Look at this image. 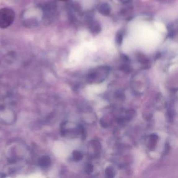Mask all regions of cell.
Segmentation results:
<instances>
[{"instance_id": "obj_1", "label": "cell", "mask_w": 178, "mask_h": 178, "mask_svg": "<svg viewBox=\"0 0 178 178\" xmlns=\"http://www.w3.org/2000/svg\"><path fill=\"white\" fill-rule=\"evenodd\" d=\"M15 17V12L12 9H0V28L5 29L10 26L13 23Z\"/></svg>"}, {"instance_id": "obj_2", "label": "cell", "mask_w": 178, "mask_h": 178, "mask_svg": "<svg viewBox=\"0 0 178 178\" xmlns=\"http://www.w3.org/2000/svg\"><path fill=\"white\" fill-rule=\"evenodd\" d=\"M158 139L157 135L155 134H152L149 136V148L151 150H153L156 146L157 142Z\"/></svg>"}, {"instance_id": "obj_3", "label": "cell", "mask_w": 178, "mask_h": 178, "mask_svg": "<svg viewBox=\"0 0 178 178\" xmlns=\"http://www.w3.org/2000/svg\"><path fill=\"white\" fill-rule=\"evenodd\" d=\"M99 11L102 15H109L110 12V7L107 4H103L99 7Z\"/></svg>"}, {"instance_id": "obj_4", "label": "cell", "mask_w": 178, "mask_h": 178, "mask_svg": "<svg viewBox=\"0 0 178 178\" xmlns=\"http://www.w3.org/2000/svg\"><path fill=\"white\" fill-rule=\"evenodd\" d=\"M39 162L40 165H41V166L46 167L48 165H50V159L48 157H43L41 159V160H40Z\"/></svg>"}, {"instance_id": "obj_5", "label": "cell", "mask_w": 178, "mask_h": 178, "mask_svg": "<svg viewBox=\"0 0 178 178\" xmlns=\"http://www.w3.org/2000/svg\"><path fill=\"white\" fill-rule=\"evenodd\" d=\"M100 26L98 23H93L91 27V30L93 33H99Z\"/></svg>"}, {"instance_id": "obj_6", "label": "cell", "mask_w": 178, "mask_h": 178, "mask_svg": "<svg viewBox=\"0 0 178 178\" xmlns=\"http://www.w3.org/2000/svg\"><path fill=\"white\" fill-rule=\"evenodd\" d=\"M73 157L74 160L76 162H78L82 158V155L77 150H74L73 152Z\"/></svg>"}, {"instance_id": "obj_7", "label": "cell", "mask_w": 178, "mask_h": 178, "mask_svg": "<svg viewBox=\"0 0 178 178\" xmlns=\"http://www.w3.org/2000/svg\"><path fill=\"white\" fill-rule=\"evenodd\" d=\"M105 173H106L107 176L109 178H113L114 176V175H115L113 169L111 167H108L106 168V170H105Z\"/></svg>"}, {"instance_id": "obj_8", "label": "cell", "mask_w": 178, "mask_h": 178, "mask_svg": "<svg viewBox=\"0 0 178 178\" xmlns=\"http://www.w3.org/2000/svg\"><path fill=\"white\" fill-rule=\"evenodd\" d=\"M93 170H94V167H93L92 165H91V163H88V164L86 165V167H85V172H86V173H87V175L91 174V173L93 171Z\"/></svg>"}, {"instance_id": "obj_9", "label": "cell", "mask_w": 178, "mask_h": 178, "mask_svg": "<svg viewBox=\"0 0 178 178\" xmlns=\"http://www.w3.org/2000/svg\"><path fill=\"white\" fill-rule=\"evenodd\" d=\"M134 113H135V112H134V111H129L127 112V120H128V119L130 120V119H132V117L133 116Z\"/></svg>"}, {"instance_id": "obj_10", "label": "cell", "mask_w": 178, "mask_h": 178, "mask_svg": "<svg viewBox=\"0 0 178 178\" xmlns=\"http://www.w3.org/2000/svg\"><path fill=\"white\" fill-rule=\"evenodd\" d=\"M170 150V146L169 145V144H165V154H168Z\"/></svg>"}, {"instance_id": "obj_11", "label": "cell", "mask_w": 178, "mask_h": 178, "mask_svg": "<svg viewBox=\"0 0 178 178\" xmlns=\"http://www.w3.org/2000/svg\"><path fill=\"white\" fill-rule=\"evenodd\" d=\"M117 43H121V42H122V35L120 33L119 35H118L117 36Z\"/></svg>"}, {"instance_id": "obj_12", "label": "cell", "mask_w": 178, "mask_h": 178, "mask_svg": "<svg viewBox=\"0 0 178 178\" xmlns=\"http://www.w3.org/2000/svg\"><path fill=\"white\" fill-rule=\"evenodd\" d=\"M62 1H65V0H62Z\"/></svg>"}]
</instances>
